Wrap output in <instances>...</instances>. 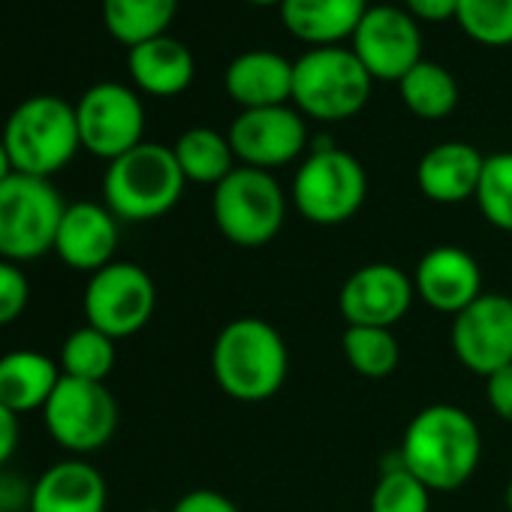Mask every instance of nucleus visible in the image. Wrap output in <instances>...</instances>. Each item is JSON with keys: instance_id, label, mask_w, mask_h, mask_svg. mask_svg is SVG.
<instances>
[{"instance_id": "nucleus-1", "label": "nucleus", "mask_w": 512, "mask_h": 512, "mask_svg": "<svg viewBox=\"0 0 512 512\" xmlns=\"http://www.w3.org/2000/svg\"><path fill=\"white\" fill-rule=\"evenodd\" d=\"M398 458L425 488L440 494L458 491L482 458L479 425L455 404H431L410 419Z\"/></svg>"}, {"instance_id": "nucleus-2", "label": "nucleus", "mask_w": 512, "mask_h": 512, "mask_svg": "<svg viewBox=\"0 0 512 512\" xmlns=\"http://www.w3.org/2000/svg\"><path fill=\"white\" fill-rule=\"evenodd\" d=\"M290 371V350L281 332L260 317L226 323L211 347V374L223 395L260 404L281 392Z\"/></svg>"}, {"instance_id": "nucleus-3", "label": "nucleus", "mask_w": 512, "mask_h": 512, "mask_svg": "<svg viewBox=\"0 0 512 512\" xmlns=\"http://www.w3.org/2000/svg\"><path fill=\"white\" fill-rule=\"evenodd\" d=\"M184 172L175 151L160 142H142L109 163L103 175V205L127 223H145L169 214L184 193Z\"/></svg>"}, {"instance_id": "nucleus-4", "label": "nucleus", "mask_w": 512, "mask_h": 512, "mask_svg": "<svg viewBox=\"0 0 512 512\" xmlns=\"http://www.w3.org/2000/svg\"><path fill=\"white\" fill-rule=\"evenodd\" d=\"M0 136L16 172L49 181L70 166L82 148L76 106L55 94H37L19 103Z\"/></svg>"}, {"instance_id": "nucleus-5", "label": "nucleus", "mask_w": 512, "mask_h": 512, "mask_svg": "<svg viewBox=\"0 0 512 512\" xmlns=\"http://www.w3.org/2000/svg\"><path fill=\"white\" fill-rule=\"evenodd\" d=\"M371 91L374 79L350 46L308 49L293 61V106L305 118L350 121L368 106Z\"/></svg>"}, {"instance_id": "nucleus-6", "label": "nucleus", "mask_w": 512, "mask_h": 512, "mask_svg": "<svg viewBox=\"0 0 512 512\" xmlns=\"http://www.w3.org/2000/svg\"><path fill=\"white\" fill-rule=\"evenodd\" d=\"M368 199L365 166L335 142H314L293 178V205L314 226H341Z\"/></svg>"}, {"instance_id": "nucleus-7", "label": "nucleus", "mask_w": 512, "mask_h": 512, "mask_svg": "<svg viewBox=\"0 0 512 512\" xmlns=\"http://www.w3.org/2000/svg\"><path fill=\"white\" fill-rule=\"evenodd\" d=\"M211 214L235 247L269 244L287 220V193L272 172L235 166L211 193Z\"/></svg>"}, {"instance_id": "nucleus-8", "label": "nucleus", "mask_w": 512, "mask_h": 512, "mask_svg": "<svg viewBox=\"0 0 512 512\" xmlns=\"http://www.w3.org/2000/svg\"><path fill=\"white\" fill-rule=\"evenodd\" d=\"M67 205L49 178L13 172L0 181V260L28 263L55 250Z\"/></svg>"}, {"instance_id": "nucleus-9", "label": "nucleus", "mask_w": 512, "mask_h": 512, "mask_svg": "<svg viewBox=\"0 0 512 512\" xmlns=\"http://www.w3.org/2000/svg\"><path fill=\"white\" fill-rule=\"evenodd\" d=\"M46 428L58 446L73 455L103 449L118 431V401L106 383L61 377L43 407Z\"/></svg>"}, {"instance_id": "nucleus-10", "label": "nucleus", "mask_w": 512, "mask_h": 512, "mask_svg": "<svg viewBox=\"0 0 512 512\" xmlns=\"http://www.w3.org/2000/svg\"><path fill=\"white\" fill-rule=\"evenodd\" d=\"M85 323L121 341L148 326L157 308V287L136 263H109L85 287Z\"/></svg>"}, {"instance_id": "nucleus-11", "label": "nucleus", "mask_w": 512, "mask_h": 512, "mask_svg": "<svg viewBox=\"0 0 512 512\" xmlns=\"http://www.w3.org/2000/svg\"><path fill=\"white\" fill-rule=\"evenodd\" d=\"M82 148L100 160H118L145 142L142 97L121 82H97L76 103Z\"/></svg>"}, {"instance_id": "nucleus-12", "label": "nucleus", "mask_w": 512, "mask_h": 512, "mask_svg": "<svg viewBox=\"0 0 512 512\" xmlns=\"http://www.w3.org/2000/svg\"><path fill=\"white\" fill-rule=\"evenodd\" d=\"M350 49L374 82L398 85L422 61V28L404 7L377 4L362 16Z\"/></svg>"}, {"instance_id": "nucleus-13", "label": "nucleus", "mask_w": 512, "mask_h": 512, "mask_svg": "<svg viewBox=\"0 0 512 512\" xmlns=\"http://www.w3.org/2000/svg\"><path fill=\"white\" fill-rule=\"evenodd\" d=\"M226 136L241 166L263 169V172L299 160L308 148L305 115L290 103L238 112Z\"/></svg>"}, {"instance_id": "nucleus-14", "label": "nucleus", "mask_w": 512, "mask_h": 512, "mask_svg": "<svg viewBox=\"0 0 512 512\" xmlns=\"http://www.w3.org/2000/svg\"><path fill=\"white\" fill-rule=\"evenodd\" d=\"M455 359L479 377L512 365V299L482 293L473 305L455 314L449 329Z\"/></svg>"}, {"instance_id": "nucleus-15", "label": "nucleus", "mask_w": 512, "mask_h": 512, "mask_svg": "<svg viewBox=\"0 0 512 512\" xmlns=\"http://www.w3.org/2000/svg\"><path fill=\"white\" fill-rule=\"evenodd\" d=\"M413 278L392 263H368L356 269L338 296L341 317L347 326H380L392 329L413 305Z\"/></svg>"}, {"instance_id": "nucleus-16", "label": "nucleus", "mask_w": 512, "mask_h": 512, "mask_svg": "<svg viewBox=\"0 0 512 512\" xmlns=\"http://www.w3.org/2000/svg\"><path fill=\"white\" fill-rule=\"evenodd\" d=\"M413 287L428 308L455 317L482 296V269L464 247L437 244L419 260Z\"/></svg>"}, {"instance_id": "nucleus-17", "label": "nucleus", "mask_w": 512, "mask_h": 512, "mask_svg": "<svg viewBox=\"0 0 512 512\" xmlns=\"http://www.w3.org/2000/svg\"><path fill=\"white\" fill-rule=\"evenodd\" d=\"M118 250V217L100 202H73L67 205L58 235L55 253L73 269L94 275L115 263Z\"/></svg>"}, {"instance_id": "nucleus-18", "label": "nucleus", "mask_w": 512, "mask_h": 512, "mask_svg": "<svg viewBox=\"0 0 512 512\" xmlns=\"http://www.w3.org/2000/svg\"><path fill=\"white\" fill-rule=\"evenodd\" d=\"M229 100L244 109H269L293 103V61L272 49H247L223 73Z\"/></svg>"}, {"instance_id": "nucleus-19", "label": "nucleus", "mask_w": 512, "mask_h": 512, "mask_svg": "<svg viewBox=\"0 0 512 512\" xmlns=\"http://www.w3.org/2000/svg\"><path fill=\"white\" fill-rule=\"evenodd\" d=\"M485 154L470 142H440L428 148L416 166V184L437 205H458L476 196Z\"/></svg>"}, {"instance_id": "nucleus-20", "label": "nucleus", "mask_w": 512, "mask_h": 512, "mask_svg": "<svg viewBox=\"0 0 512 512\" xmlns=\"http://www.w3.org/2000/svg\"><path fill=\"white\" fill-rule=\"evenodd\" d=\"M109 488L103 473L79 458L52 464L34 479L31 512H106Z\"/></svg>"}, {"instance_id": "nucleus-21", "label": "nucleus", "mask_w": 512, "mask_h": 512, "mask_svg": "<svg viewBox=\"0 0 512 512\" xmlns=\"http://www.w3.org/2000/svg\"><path fill=\"white\" fill-rule=\"evenodd\" d=\"M127 70L142 94L166 100L184 94L193 85L196 58L181 40L163 34L157 40L127 49Z\"/></svg>"}, {"instance_id": "nucleus-22", "label": "nucleus", "mask_w": 512, "mask_h": 512, "mask_svg": "<svg viewBox=\"0 0 512 512\" xmlns=\"http://www.w3.org/2000/svg\"><path fill=\"white\" fill-rule=\"evenodd\" d=\"M371 0H284L281 22L308 49L341 46L368 13Z\"/></svg>"}, {"instance_id": "nucleus-23", "label": "nucleus", "mask_w": 512, "mask_h": 512, "mask_svg": "<svg viewBox=\"0 0 512 512\" xmlns=\"http://www.w3.org/2000/svg\"><path fill=\"white\" fill-rule=\"evenodd\" d=\"M61 377V365L46 353L10 350L0 356V404L16 416L43 410Z\"/></svg>"}, {"instance_id": "nucleus-24", "label": "nucleus", "mask_w": 512, "mask_h": 512, "mask_svg": "<svg viewBox=\"0 0 512 512\" xmlns=\"http://www.w3.org/2000/svg\"><path fill=\"white\" fill-rule=\"evenodd\" d=\"M100 13L112 40L133 49L169 34V25L178 16V0H103Z\"/></svg>"}, {"instance_id": "nucleus-25", "label": "nucleus", "mask_w": 512, "mask_h": 512, "mask_svg": "<svg viewBox=\"0 0 512 512\" xmlns=\"http://www.w3.org/2000/svg\"><path fill=\"white\" fill-rule=\"evenodd\" d=\"M398 94L407 112H413L422 121H443L455 112L461 100L458 79L437 61H419L401 82Z\"/></svg>"}, {"instance_id": "nucleus-26", "label": "nucleus", "mask_w": 512, "mask_h": 512, "mask_svg": "<svg viewBox=\"0 0 512 512\" xmlns=\"http://www.w3.org/2000/svg\"><path fill=\"white\" fill-rule=\"evenodd\" d=\"M175 160L187 181L217 187L235 169V151L229 136L214 127H190L172 145Z\"/></svg>"}, {"instance_id": "nucleus-27", "label": "nucleus", "mask_w": 512, "mask_h": 512, "mask_svg": "<svg viewBox=\"0 0 512 512\" xmlns=\"http://www.w3.org/2000/svg\"><path fill=\"white\" fill-rule=\"evenodd\" d=\"M118 359L115 350V338H109L106 332L94 329V326H82L76 332L67 335L64 347H61V374L73 377V380H91V383H106V377L112 374Z\"/></svg>"}, {"instance_id": "nucleus-28", "label": "nucleus", "mask_w": 512, "mask_h": 512, "mask_svg": "<svg viewBox=\"0 0 512 512\" xmlns=\"http://www.w3.org/2000/svg\"><path fill=\"white\" fill-rule=\"evenodd\" d=\"M350 368L368 380L389 377L401 362V347L392 329L380 326H347L341 338Z\"/></svg>"}, {"instance_id": "nucleus-29", "label": "nucleus", "mask_w": 512, "mask_h": 512, "mask_svg": "<svg viewBox=\"0 0 512 512\" xmlns=\"http://www.w3.org/2000/svg\"><path fill=\"white\" fill-rule=\"evenodd\" d=\"M455 22L476 46H512V0H458Z\"/></svg>"}, {"instance_id": "nucleus-30", "label": "nucleus", "mask_w": 512, "mask_h": 512, "mask_svg": "<svg viewBox=\"0 0 512 512\" xmlns=\"http://www.w3.org/2000/svg\"><path fill=\"white\" fill-rule=\"evenodd\" d=\"M473 199L494 229L512 232V151H497L485 157Z\"/></svg>"}, {"instance_id": "nucleus-31", "label": "nucleus", "mask_w": 512, "mask_h": 512, "mask_svg": "<svg viewBox=\"0 0 512 512\" xmlns=\"http://www.w3.org/2000/svg\"><path fill=\"white\" fill-rule=\"evenodd\" d=\"M428 509H431V488H425L395 455V464L383 467L371 491V512H428Z\"/></svg>"}, {"instance_id": "nucleus-32", "label": "nucleus", "mask_w": 512, "mask_h": 512, "mask_svg": "<svg viewBox=\"0 0 512 512\" xmlns=\"http://www.w3.org/2000/svg\"><path fill=\"white\" fill-rule=\"evenodd\" d=\"M31 302V284L28 275L19 269V263L0 260V329L16 323Z\"/></svg>"}, {"instance_id": "nucleus-33", "label": "nucleus", "mask_w": 512, "mask_h": 512, "mask_svg": "<svg viewBox=\"0 0 512 512\" xmlns=\"http://www.w3.org/2000/svg\"><path fill=\"white\" fill-rule=\"evenodd\" d=\"M34 482L22 473L0 467V509L4 512H31Z\"/></svg>"}, {"instance_id": "nucleus-34", "label": "nucleus", "mask_w": 512, "mask_h": 512, "mask_svg": "<svg viewBox=\"0 0 512 512\" xmlns=\"http://www.w3.org/2000/svg\"><path fill=\"white\" fill-rule=\"evenodd\" d=\"M485 398L497 419L512 422V365L485 377Z\"/></svg>"}, {"instance_id": "nucleus-35", "label": "nucleus", "mask_w": 512, "mask_h": 512, "mask_svg": "<svg viewBox=\"0 0 512 512\" xmlns=\"http://www.w3.org/2000/svg\"><path fill=\"white\" fill-rule=\"evenodd\" d=\"M172 512H241L226 494L220 491H211V488H193L187 491L175 506Z\"/></svg>"}, {"instance_id": "nucleus-36", "label": "nucleus", "mask_w": 512, "mask_h": 512, "mask_svg": "<svg viewBox=\"0 0 512 512\" xmlns=\"http://www.w3.org/2000/svg\"><path fill=\"white\" fill-rule=\"evenodd\" d=\"M404 10L422 25H443L455 22L458 13V0H404Z\"/></svg>"}, {"instance_id": "nucleus-37", "label": "nucleus", "mask_w": 512, "mask_h": 512, "mask_svg": "<svg viewBox=\"0 0 512 512\" xmlns=\"http://www.w3.org/2000/svg\"><path fill=\"white\" fill-rule=\"evenodd\" d=\"M16 449H19V416L0 404V467H7Z\"/></svg>"}, {"instance_id": "nucleus-38", "label": "nucleus", "mask_w": 512, "mask_h": 512, "mask_svg": "<svg viewBox=\"0 0 512 512\" xmlns=\"http://www.w3.org/2000/svg\"><path fill=\"white\" fill-rule=\"evenodd\" d=\"M16 169H13V160H10V154H7V145H4V136H0V181H4L7 175H13Z\"/></svg>"}, {"instance_id": "nucleus-39", "label": "nucleus", "mask_w": 512, "mask_h": 512, "mask_svg": "<svg viewBox=\"0 0 512 512\" xmlns=\"http://www.w3.org/2000/svg\"><path fill=\"white\" fill-rule=\"evenodd\" d=\"M244 4H250V7H278L281 10L284 0H244Z\"/></svg>"}, {"instance_id": "nucleus-40", "label": "nucleus", "mask_w": 512, "mask_h": 512, "mask_svg": "<svg viewBox=\"0 0 512 512\" xmlns=\"http://www.w3.org/2000/svg\"><path fill=\"white\" fill-rule=\"evenodd\" d=\"M506 509L512 512V479H509V485H506Z\"/></svg>"}, {"instance_id": "nucleus-41", "label": "nucleus", "mask_w": 512, "mask_h": 512, "mask_svg": "<svg viewBox=\"0 0 512 512\" xmlns=\"http://www.w3.org/2000/svg\"><path fill=\"white\" fill-rule=\"evenodd\" d=\"M142 512H166V509H142Z\"/></svg>"}, {"instance_id": "nucleus-42", "label": "nucleus", "mask_w": 512, "mask_h": 512, "mask_svg": "<svg viewBox=\"0 0 512 512\" xmlns=\"http://www.w3.org/2000/svg\"><path fill=\"white\" fill-rule=\"evenodd\" d=\"M0 512H4V509H0Z\"/></svg>"}]
</instances>
